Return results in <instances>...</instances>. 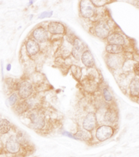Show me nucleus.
Wrapping results in <instances>:
<instances>
[{"instance_id": "nucleus-18", "label": "nucleus", "mask_w": 139, "mask_h": 157, "mask_svg": "<svg viewBox=\"0 0 139 157\" xmlns=\"http://www.w3.org/2000/svg\"><path fill=\"white\" fill-rule=\"evenodd\" d=\"M12 127L11 122L7 119H2L0 120V133L6 134L8 133Z\"/></svg>"}, {"instance_id": "nucleus-7", "label": "nucleus", "mask_w": 139, "mask_h": 157, "mask_svg": "<svg viewBox=\"0 0 139 157\" xmlns=\"http://www.w3.org/2000/svg\"><path fill=\"white\" fill-rule=\"evenodd\" d=\"M94 31L95 35L97 37L104 39L108 38L110 34V27L106 22H100L97 24H95Z\"/></svg>"}, {"instance_id": "nucleus-9", "label": "nucleus", "mask_w": 139, "mask_h": 157, "mask_svg": "<svg viewBox=\"0 0 139 157\" xmlns=\"http://www.w3.org/2000/svg\"><path fill=\"white\" fill-rule=\"evenodd\" d=\"M33 36L38 43H44L48 40V31L43 27H38L33 32Z\"/></svg>"}, {"instance_id": "nucleus-22", "label": "nucleus", "mask_w": 139, "mask_h": 157, "mask_svg": "<svg viewBox=\"0 0 139 157\" xmlns=\"http://www.w3.org/2000/svg\"><path fill=\"white\" fill-rule=\"evenodd\" d=\"M70 70L72 73V75H74V78L77 80H80L81 77V68L80 67L77 66H72L70 67Z\"/></svg>"}, {"instance_id": "nucleus-23", "label": "nucleus", "mask_w": 139, "mask_h": 157, "mask_svg": "<svg viewBox=\"0 0 139 157\" xmlns=\"http://www.w3.org/2000/svg\"><path fill=\"white\" fill-rule=\"evenodd\" d=\"M102 95H103V98L104 99V100L106 101V102L107 103H110L112 102L113 100V96L111 95V92L109 91V90L108 88H104L103 90H102Z\"/></svg>"}, {"instance_id": "nucleus-14", "label": "nucleus", "mask_w": 139, "mask_h": 157, "mask_svg": "<svg viewBox=\"0 0 139 157\" xmlns=\"http://www.w3.org/2000/svg\"><path fill=\"white\" fill-rule=\"evenodd\" d=\"M81 61L87 68H93L95 65V59L90 50H85L81 54Z\"/></svg>"}, {"instance_id": "nucleus-3", "label": "nucleus", "mask_w": 139, "mask_h": 157, "mask_svg": "<svg viewBox=\"0 0 139 157\" xmlns=\"http://www.w3.org/2000/svg\"><path fill=\"white\" fill-rule=\"evenodd\" d=\"M16 91L18 92V95L20 99L23 100H28L33 95V86L28 81H22L17 84Z\"/></svg>"}, {"instance_id": "nucleus-1", "label": "nucleus", "mask_w": 139, "mask_h": 157, "mask_svg": "<svg viewBox=\"0 0 139 157\" xmlns=\"http://www.w3.org/2000/svg\"><path fill=\"white\" fill-rule=\"evenodd\" d=\"M28 117L31 126L36 131H42L46 126V117L44 113L40 108H35L29 111Z\"/></svg>"}, {"instance_id": "nucleus-29", "label": "nucleus", "mask_w": 139, "mask_h": 157, "mask_svg": "<svg viewBox=\"0 0 139 157\" xmlns=\"http://www.w3.org/2000/svg\"><path fill=\"white\" fill-rule=\"evenodd\" d=\"M11 70V64H8L7 66V70Z\"/></svg>"}, {"instance_id": "nucleus-21", "label": "nucleus", "mask_w": 139, "mask_h": 157, "mask_svg": "<svg viewBox=\"0 0 139 157\" xmlns=\"http://www.w3.org/2000/svg\"><path fill=\"white\" fill-rule=\"evenodd\" d=\"M16 138L17 140V141L20 143V144L21 145V146H27L29 143V137L26 133L23 131H19L17 133Z\"/></svg>"}, {"instance_id": "nucleus-17", "label": "nucleus", "mask_w": 139, "mask_h": 157, "mask_svg": "<svg viewBox=\"0 0 139 157\" xmlns=\"http://www.w3.org/2000/svg\"><path fill=\"white\" fill-rule=\"evenodd\" d=\"M129 93L132 97L139 96V78H134L129 84Z\"/></svg>"}, {"instance_id": "nucleus-27", "label": "nucleus", "mask_w": 139, "mask_h": 157, "mask_svg": "<svg viewBox=\"0 0 139 157\" xmlns=\"http://www.w3.org/2000/svg\"><path fill=\"white\" fill-rule=\"evenodd\" d=\"M134 72L136 75L139 76V63H136L134 66Z\"/></svg>"}, {"instance_id": "nucleus-25", "label": "nucleus", "mask_w": 139, "mask_h": 157, "mask_svg": "<svg viewBox=\"0 0 139 157\" xmlns=\"http://www.w3.org/2000/svg\"><path fill=\"white\" fill-rule=\"evenodd\" d=\"M52 14H53L52 11H50V12H43L38 16V18H39V19H43V18H50L52 17Z\"/></svg>"}, {"instance_id": "nucleus-24", "label": "nucleus", "mask_w": 139, "mask_h": 157, "mask_svg": "<svg viewBox=\"0 0 139 157\" xmlns=\"http://www.w3.org/2000/svg\"><path fill=\"white\" fill-rule=\"evenodd\" d=\"M17 99H18V96L17 94L15 93H13L11 95L10 97L8 98V103L10 106H15L17 104Z\"/></svg>"}, {"instance_id": "nucleus-26", "label": "nucleus", "mask_w": 139, "mask_h": 157, "mask_svg": "<svg viewBox=\"0 0 139 157\" xmlns=\"http://www.w3.org/2000/svg\"><path fill=\"white\" fill-rule=\"evenodd\" d=\"M107 1H94V0H93V1H91L92 2V4L94 5L95 6H102L104 5L106 3Z\"/></svg>"}, {"instance_id": "nucleus-28", "label": "nucleus", "mask_w": 139, "mask_h": 157, "mask_svg": "<svg viewBox=\"0 0 139 157\" xmlns=\"http://www.w3.org/2000/svg\"><path fill=\"white\" fill-rule=\"evenodd\" d=\"M63 134L65 135V136H68V137H70V138H74L73 134H72V133H71L68 132V131H63Z\"/></svg>"}, {"instance_id": "nucleus-8", "label": "nucleus", "mask_w": 139, "mask_h": 157, "mask_svg": "<svg viewBox=\"0 0 139 157\" xmlns=\"http://www.w3.org/2000/svg\"><path fill=\"white\" fill-rule=\"evenodd\" d=\"M6 149L8 153L11 154H17L20 152L21 145L17 141L16 137L11 136L10 138H8L6 143Z\"/></svg>"}, {"instance_id": "nucleus-13", "label": "nucleus", "mask_w": 139, "mask_h": 157, "mask_svg": "<svg viewBox=\"0 0 139 157\" xmlns=\"http://www.w3.org/2000/svg\"><path fill=\"white\" fill-rule=\"evenodd\" d=\"M74 139L81 141H91L93 140L92 133L90 131H88L85 129H79L75 133L73 134Z\"/></svg>"}, {"instance_id": "nucleus-4", "label": "nucleus", "mask_w": 139, "mask_h": 157, "mask_svg": "<svg viewBox=\"0 0 139 157\" xmlns=\"http://www.w3.org/2000/svg\"><path fill=\"white\" fill-rule=\"evenodd\" d=\"M97 125H98V121L96 114L93 111L88 113L82 122V128L91 132L96 129Z\"/></svg>"}, {"instance_id": "nucleus-10", "label": "nucleus", "mask_w": 139, "mask_h": 157, "mask_svg": "<svg viewBox=\"0 0 139 157\" xmlns=\"http://www.w3.org/2000/svg\"><path fill=\"white\" fill-rule=\"evenodd\" d=\"M47 31L52 34H64L65 27L63 24L58 22H51L47 27Z\"/></svg>"}, {"instance_id": "nucleus-16", "label": "nucleus", "mask_w": 139, "mask_h": 157, "mask_svg": "<svg viewBox=\"0 0 139 157\" xmlns=\"http://www.w3.org/2000/svg\"><path fill=\"white\" fill-rule=\"evenodd\" d=\"M107 41L110 44L118 45H122L125 43L124 37L118 33H113L109 35L107 38Z\"/></svg>"}, {"instance_id": "nucleus-15", "label": "nucleus", "mask_w": 139, "mask_h": 157, "mask_svg": "<svg viewBox=\"0 0 139 157\" xmlns=\"http://www.w3.org/2000/svg\"><path fill=\"white\" fill-rule=\"evenodd\" d=\"M73 44H74V47L73 49H72V54L74 58H76L77 59H79V57L81 56V53L82 52H84V47H85V46H84L83 42L78 38L74 39Z\"/></svg>"}, {"instance_id": "nucleus-19", "label": "nucleus", "mask_w": 139, "mask_h": 157, "mask_svg": "<svg viewBox=\"0 0 139 157\" xmlns=\"http://www.w3.org/2000/svg\"><path fill=\"white\" fill-rule=\"evenodd\" d=\"M123 47L122 45H113V44H109L106 47V51L108 53L112 54H120L123 52Z\"/></svg>"}, {"instance_id": "nucleus-11", "label": "nucleus", "mask_w": 139, "mask_h": 157, "mask_svg": "<svg viewBox=\"0 0 139 157\" xmlns=\"http://www.w3.org/2000/svg\"><path fill=\"white\" fill-rule=\"evenodd\" d=\"M26 50L29 56H35L40 52V45L36 40L29 39L26 43Z\"/></svg>"}, {"instance_id": "nucleus-6", "label": "nucleus", "mask_w": 139, "mask_h": 157, "mask_svg": "<svg viewBox=\"0 0 139 157\" xmlns=\"http://www.w3.org/2000/svg\"><path fill=\"white\" fill-rule=\"evenodd\" d=\"M81 14L85 18H90L94 16L95 7L91 1H81L80 3Z\"/></svg>"}, {"instance_id": "nucleus-12", "label": "nucleus", "mask_w": 139, "mask_h": 157, "mask_svg": "<svg viewBox=\"0 0 139 157\" xmlns=\"http://www.w3.org/2000/svg\"><path fill=\"white\" fill-rule=\"evenodd\" d=\"M14 110L18 115H22L31 110V108L28 100H25L17 102L16 104L14 106Z\"/></svg>"}, {"instance_id": "nucleus-20", "label": "nucleus", "mask_w": 139, "mask_h": 157, "mask_svg": "<svg viewBox=\"0 0 139 157\" xmlns=\"http://www.w3.org/2000/svg\"><path fill=\"white\" fill-rule=\"evenodd\" d=\"M17 84H15V83L12 80V78H8L7 80L5 81L4 85V91L6 94H10L12 93L14 89L16 90Z\"/></svg>"}, {"instance_id": "nucleus-2", "label": "nucleus", "mask_w": 139, "mask_h": 157, "mask_svg": "<svg viewBox=\"0 0 139 157\" xmlns=\"http://www.w3.org/2000/svg\"><path fill=\"white\" fill-rule=\"evenodd\" d=\"M115 129L109 124H102L95 130V137L100 142H104L110 139L114 134Z\"/></svg>"}, {"instance_id": "nucleus-5", "label": "nucleus", "mask_w": 139, "mask_h": 157, "mask_svg": "<svg viewBox=\"0 0 139 157\" xmlns=\"http://www.w3.org/2000/svg\"><path fill=\"white\" fill-rule=\"evenodd\" d=\"M118 110L113 106H109L106 108L104 115V122L108 123L109 125L115 124L118 121Z\"/></svg>"}]
</instances>
